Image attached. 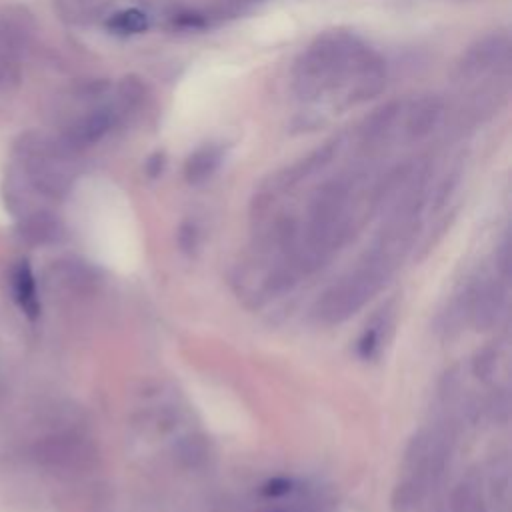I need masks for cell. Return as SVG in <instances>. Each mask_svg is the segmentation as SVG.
<instances>
[{"mask_svg":"<svg viewBox=\"0 0 512 512\" xmlns=\"http://www.w3.org/2000/svg\"><path fill=\"white\" fill-rule=\"evenodd\" d=\"M366 42L348 30H328L316 36L296 58L292 88L304 102L346 86L354 60Z\"/></svg>","mask_w":512,"mask_h":512,"instance_id":"6da1fadb","label":"cell"},{"mask_svg":"<svg viewBox=\"0 0 512 512\" xmlns=\"http://www.w3.org/2000/svg\"><path fill=\"white\" fill-rule=\"evenodd\" d=\"M18 162L30 186L50 198H62L72 184L70 162L74 152L60 138L44 132H26L16 142Z\"/></svg>","mask_w":512,"mask_h":512,"instance_id":"7a4b0ae2","label":"cell"},{"mask_svg":"<svg viewBox=\"0 0 512 512\" xmlns=\"http://www.w3.org/2000/svg\"><path fill=\"white\" fill-rule=\"evenodd\" d=\"M384 258L368 262L364 268L356 270L350 278L332 286L320 300V318L328 324L342 322L354 314L384 282H386Z\"/></svg>","mask_w":512,"mask_h":512,"instance_id":"3957f363","label":"cell"},{"mask_svg":"<svg viewBox=\"0 0 512 512\" xmlns=\"http://www.w3.org/2000/svg\"><path fill=\"white\" fill-rule=\"evenodd\" d=\"M32 26L24 12L10 8L0 12V88L18 86L22 76V56L30 42Z\"/></svg>","mask_w":512,"mask_h":512,"instance_id":"277c9868","label":"cell"},{"mask_svg":"<svg viewBox=\"0 0 512 512\" xmlns=\"http://www.w3.org/2000/svg\"><path fill=\"white\" fill-rule=\"evenodd\" d=\"M510 52V34L506 30H492L478 36L466 50L458 56L454 64L456 80H476L500 64L506 62Z\"/></svg>","mask_w":512,"mask_h":512,"instance_id":"5b68a950","label":"cell"},{"mask_svg":"<svg viewBox=\"0 0 512 512\" xmlns=\"http://www.w3.org/2000/svg\"><path fill=\"white\" fill-rule=\"evenodd\" d=\"M120 124L118 114L114 110L112 104H102V106H94L86 112H82L80 116H76L74 120H70L62 134L58 136L62 140V144L72 150L74 154L98 144L104 136H108L112 132V128Z\"/></svg>","mask_w":512,"mask_h":512,"instance_id":"8992f818","label":"cell"},{"mask_svg":"<svg viewBox=\"0 0 512 512\" xmlns=\"http://www.w3.org/2000/svg\"><path fill=\"white\" fill-rule=\"evenodd\" d=\"M342 146V138L340 136H334L326 142H322L320 146H316L314 150H310L306 156H302L300 160H296L294 164L286 166L280 174H276L272 178V184L276 186V190H288V188H294L296 184H300L302 180L310 178L312 174L320 172L322 168H326L334 156L338 154Z\"/></svg>","mask_w":512,"mask_h":512,"instance_id":"52a82bcc","label":"cell"},{"mask_svg":"<svg viewBox=\"0 0 512 512\" xmlns=\"http://www.w3.org/2000/svg\"><path fill=\"white\" fill-rule=\"evenodd\" d=\"M446 112V100L440 94H422L406 110L404 134L410 142L424 140L442 122Z\"/></svg>","mask_w":512,"mask_h":512,"instance_id":"ba28073f","label":"cell"},{"mask_svg":"<svg viewBox=\"0 0 512 512\" xmlns=\"http://www.w3.org/2000/svg\"><path fill=\"white\" fill-rule=\"evenodd\" d=\"M402 112L400 100H388L380 106H376L370 114L364 116V120L358 126V146L362 150H370L378 146L394 128Z\"/></svg>","mask_w":512,"mask_h":512,"instance_id":"9c48e42d","label":"cell"},{"mask_svg":"<svg viewBox=\"0 0 512 512\" xmlns=\"http://www.w3.org/2000/svg\"><path fill=\"white\" fill-rule=\"evenodd\" d=\"M224 158V150L216 142L200 144L196 150H192L184 162V180L192 186H200L208 182L216 170L220 168Z\"/></svg>","mask_w":512,"mask_h":512,"instance_id":"30bf717a","label":"cell"},{"mask_svg":"<svg viewBox=\"0 0 512 512\" xmlns=\"http://www.w3.org/2000/svg\"><path fill=\"white\" fill-rule=\"evenodd\" d=\"M470 300V318L478 330L490 328L502 310L504 304V292L498 282H490L480 286Z\"/></svg>","mask_w":512,"mask_h":512,"instance_id":"8fae6325","label":"cell"},{"mask_svg":"<svg viewBox=\"0 0 512 512\" xmlns=\"http://www.w3.org/2000/svg\"><path fill=\"white\" fill-rule=\"evenodd\" d=\"M148 98V86L146 82L136 74H126L118 80L114 86V110L118 114V120H126L128 116H134L142 110Z\"/></svg>","mask_w":512,"mask_h":512,"instance_id":"7c38bea8","label":"cell"},{"mask_svg":"<svg viewBox=\"0 0 512 512\" xmlns=\"http://www.w3.org/2000/svg\"><path fill=\"white\" fill-rule=\"evenodd\" d=\"M12 296L20 310L28 318H36L40 314V298L36 288V278L26 260H20L12 270Z\"/></svg>","mask_w":512,"mask_h":512,"instance_id":"4fadbf2b","label":"cell"},{"mask_svg":"<svg viewBox=\"0 0 512 512\" xmlns=\"http://www.w3.org/2000/svg\"><path fill=\"white\" fill-rule=\"evenodd\" d=\"M62 234L58 218L50 212H34L22 222V236L32 244L56 242Z\"/></svg>","mask_w":512,"mask_h":512,"instance_id":"5bb4252c","label":"cell"},{"mask_svg":"<svg viewBox=\"0 0 512 512\" xmlns=\"http://www.w3.org/2000/svg\"><path fill=\"white\" fill-rule=\"evenodd\" d=\"M150 26V18L140 8H124L108 16L106 28L116 36H134L146 32Z\"/></svg>","mask_w":512,"mask_h":512,"instance_id":"9a60e30c","label":"cell"},{"mask_svg":"<svg viewBox=\"0 0 512 512\" xmlns=\"http://www.w3.org/2000/svg\"><path fill=\"white\" fill-rule=\"evenodd\" d=\"M422 490H424V482L420 478L404 480L402 484H398L394 488L392 510L394 512H408V510H412V506L420 500Z\"/></svg>","mask_w":512,"mask_h":512,"instance_id":"2e32d148","label":"cell"},{"mask_svg":"<svg viewBox=\"0 0 512 512\" xmlns=\"http://www.w3.org/2000/svg\"><path fill=\"white\" fill-rule=\"evenodd\" d=\"M450 512H482V498L476 486L462 482L452 494Z\"/></svg>","mask_w":512,"mask_h":512,"instance_id":"e0dca14e","label":"cell"},{"mask_svg":"<svg viewBox=\"0 0 512 512\" xmlns=\"http://www.w3.org/2000/svg\"><path fill=\"white\" fill-rule=\"evenodd\" d=\"M100 8V0H60L58 10L62 18L72 22L90 20Z\"/></svg>","mask_w":512,"mask_h":512,"instance_id":"ac0fdd59","label":"cell"},{"mask_svg":"<svg viewBox=\"0 0 512 512\" xmlns=\"http://www.w3.org/2000/svg\"><path fill=\"white\" fill-rule=\"evenodd\" d=\"M172 26L174 28H180V30H192V32H198V30H204L208 28V18L204 12H198V10H190V8H184V10H178L172 18H170Z\"/></svg>","mask_w":512,"mask_h":512,"instance_id":"d6986e66","label":"cell"},{"mask_svg":"<svg viewBox=\"0 0 512 512\" xmlns=\"http://www.w3.org/2000/svg\"><path fill=\"white\" fill-rule=\"evenodd\" d=\"M176 242H178V248L184 252V254H194L198 244H200V232H198V226L190 220L182 222L178 226V232H176Z\"/></svg>","mask_w":512,"mask_h":512,"instance_id":"ffe728a7","label":"cell"},{"mask_svg":"<svg viewBox=\"0 0 512 512\" xmlns=\"http://www.w3.org/2000/svg\"><path fill=\"white\" fill-rule=\"evenodd\" d=\"M496 366V352L490 348H482L480 352H476L474 360H472V372L476 378H488L494 372Z\"/></svg>","mask_w":512,"mask_h":512,"instance_id":"44dd1931","label":"cell"},{"mask_svg":"<svg viewBox=\"0 0 512 512\" xmlns=\"http://www.w3.org/2000/svg\"><path fill=\"white\" fill-rule=\"evenodd\" d=\"M292 490H294V480L286 478V476H274L268 482H264L260 488V492L268 498H280V496L290 494Z\"/></svg>","mask_w":512,"mask_h":512,"instance_id":"7402d4cb","label":"cell"},{"mask_svg":"<svg viewBox=\"0 0 512 512\" xmlns=\"http://www.w3.org/2000/svg\"><path fill=\"white\" fill-rule=\"evenodd\" d=\"M378 346H380V332H378L376 328H368V330L360 336V340H358V344H356V352H358L360 358L370 360V358L376 354Z\"/></svg>","mask_w":512,"mask_h":512,"instance_id":"603a6c76","label":"cell"},{"mask_svg":"<svg viewBox=\"0 0 512 512\" xmlns=\"http://www.w3.org/2000/svg\"><path fill=\"white\" fill-rule=\"evenodd\" d=\"M166 162H168V158H166L164 150H154L152 154H148L146 160H144V174H146V178L156 180L158 176H162V172L166 168Z\"/></svg>","mask_w":512,"mask_h":512,"instance_id":"cb8c5ba5","label":"cell"},{"mask_svg":"<svg viewBox=\"0 0 512 512\" xmlns=\"http://www.w3.org/2000/svg\"><path fill=\"white\" fill-rule=\"evenodd\" d=\"M456 182H458V174H456V172H452V174H448V176L444 178V182L440 184V188H438V192H436V206H442V204L448 200V196L452 194Z\"/></svg>","mask_w":512,"mask_h":512,"instance_id":"d4e9b609","label":"cell"}]
</instances>
